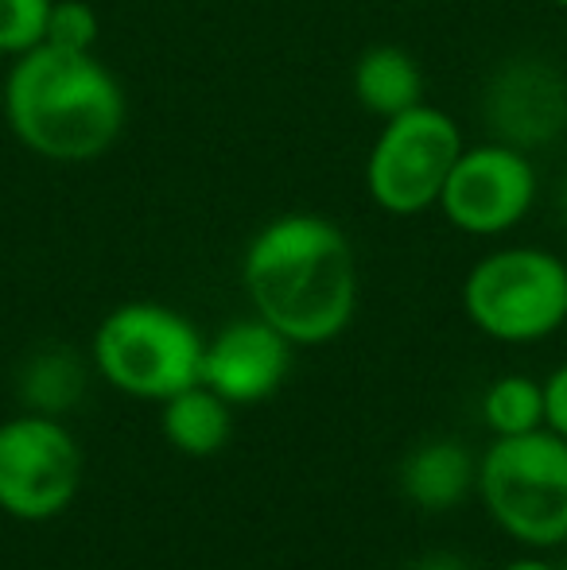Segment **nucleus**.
<instances>
[{
    "instance_id": "obj_1",
    "label": "nucleus",
    "mask_w": 567,
    "mask_h": 570,
    "mask_svg": "<svg viewBox=\"0 0 567 570\" xmlns=\"http://www.w3.org/2000/svg\"><path fill=\"white\" fill-rule=\"evenodd\" d=\"M242 284L253 315L292 345H326L354 323V248L346 233L319 214H281L253 233Z\"/></svg>"
},
{
    "instance_id": "obj_2",
    "label": "nucleus",
    "mask_w": 567,
    "mask_h": 570,
    "mask_svg": "<svg viewBox=\"0 0 567 570\" xmlns=\"http://www.w3.org/2000/svg\"><path fill=\"white\" fill-rule=\"evenodd\" d=\"M4 114L16 140L39 159L90 164L121 140L129 101L94 51L39 43L8 70Z\"/></svg>"
},
{
    "instance_id": "obj_3",
    "label": "nucleus",
    "mask_w": 567,
    "mask_h": 570,
    "mask_svg": "<svg viewBox=\"0 0 567 570\" xmlns=\"http://www.w3.org/2000/svg\"><path fill=\"white\" fill-rule=\"evenodd\" d=\"M475 485L490 520L517 543H567V439L556 431L493 439L478 458Z\"/></svg>"
},
{
    "instance_id": "obj_4",
    "label": "nucleus",
    "mask_w": 567,
    "mask_h": 570,
    "mask_svg": "<svg viewBox=\"0 0 567 570\" xmlns=\"http://www.w3.org/2000/svg\"><path fill=\"white\" fill-rule=\"evenodd\" d=\"M203 345L198 326L179 311L164 303H121L94 334V361L117 392L164 404L203 381Z\"/></svg>"
},
{
    "instance_id": "obj_5",
    "label": "nucleus",
    "mask_w": 567,
    "mask_h": 570,
    "mask_svg": "<svg viewBox=\"0 0 567 570\" xmlns=\"http://www.w3.org/2000/svg\"><path fill=\"white\" fill-rule=\"evenodd\" d=\"M462 311L493 342L548 338L567 323V264L548 248H498L467 272Z\"/></svg>"
},
{
    "instance_id": "obj_6",
    "label": "nucleus",
    "mask_w": 567,
    "mask_h": 570,
    "mask_svg": "<svg viewBox=\"0 0 567 570\" xmlns=\"http://www.w3.org/2000/svg\"><path fill=\"white\" fill-rule=\"evenodd\" d=\"M462 144V132L451 114L420 106L389 117L365 159V190L393 218H412L439 206L443 183L451 175Z\"/></svg>"
},
{
    "instance_id": "obj_7",
    "label": "nucleus",
    "mask_w": 567,
    "mask_h": 570,
    "mask_svg": "<svg viewBox=\"0 0 567 570\" xmlns=\"http://www.w3.org/2000/svg\"><path fill=\"white\" fill-rule=\"evenodd\" d=\"M82 485L78 439L55 415L0 423V509L16 520H51Z\"/></svg>"
},
{
    "instance_id": "obj_8",
    "label": "nucleus",
    "mask_w": 567,
    "mask_h": 570,
    "mask_svg": "<svg viewBox=\"0 0 567 570\" xmlns=\"http://www.w3.org/2000/svg\"><path fill=\"white\" fill-rule=\"evenodd\" d=\"M532 203H537V167L529 151L501 140L462 148L439 195L443 218L470 237H498L521 226Z\"/></svg>"
},
{
    "instance_id": "obj_9",
    "label": "nucleus",
    "mask_w": 567,
    "mask_h": 570,
    "mask_svg": "<svg viewBox=\"0 0 567 570\" xmlns=\"http://www.w3.org/2000/svg\"><path fill=\"white\" fill-rule=\"evenodd\" d=\"M292 368V342L261 315L237 318L203 345V384L229 407L261 404L284 384Z\"/></svg>"
},
{
    "instance_id": "obj_10",
    "label": "nucleus",
    "mask_w": 567,
    "mask_h": 570,
    "mask_svg": "<svg viewBox=\"0 0 567 570\" xmlns=\"http://www.w3.org/2000/svg\"><path fill=\"white\" fill-rule=\"evenodd\" d=\"M486 125L501 144H514L521 151L556 140L567 125L564 78L537 59L509 62L486 90Z\"/></svg>"
},
{
    "instance_id": "obj_11",
    "label": "nucleus",
    "mask_w": 567,
    "mask_h": 570,
    "mask_svg": "<svg viewBox=\"0 0 567 570\" xmlns=\"http://www.w3.org/2000/svg\"><path fill=\"white\" fill-rule=\"evenodd\" d=\"M478 462L454 439H428L401 462V489L412 504L428 512L454 509L475 489Z\"/></svg>"
},
{
    "instance_id": "obj_12",
    "label": "nucleus",
    "mask_w": 567,
    "mask_h": 570,
    "mask_svg": "<svg viewBox=\"0 0 567 570\" xmlns=\"http://www.w3.org/2000/svg\"><path fill=\"white\" fill-rule=\"evenodd\" d=\"M354 98L365 114L389 120L424 101V75L404 47L378 43L354 67Z\"/></svg>"
},
{
    "instance_id": "obj_13",
    "label": "nucleus",
    "mask_w": 567,
    "mask_h": 570,
    "mask_svg": "<svg viewBox=\"0 0 567 570\" xmlns=\"http://www.w3.org/2000/svg\"><path fill=\"white\" fill-rule=\"evenodd\" d=\"M159 428H164V439L179 454L211 458L229 443L234 415H229V404L218 396V392L206 389V384L198 381V384H190V389H183L164 400Z\"/></svg>"
},
{
    "instance_id": "obj_14",
    "label": "nucleus",
    "mask_w": 567,
    "mask_h": 570,
    "mask_svg": "<svg viewBox=\"0 0 567 570\" xmlns=\"http://www.w3.org/2000/svg\"><path fill=\"white\" fill-rule=\"evenodd\" d=\"M482 420L493 439L529 435L545 428V384L532 376H498L482 396Z\"/></svg>"
},
{
    "instance_id": "obj_15",
    "label": "nucleus",
    "mask_w": 567,
    "mask_h": 570,
    "mask_svg": "<svg viewBox=\"0 0 567 570\" xmlns=\"http://www.w3.org/2000/svg\"><path fill=\"white\" fill-rule=\"evenodd\" d=\"M82 384H86L82 365L62 350L36 353L20 373L23 404L39 415H55V420H59L62 407H70L82 396Z\"/></svg>"
},
{
    "instance_id": "obj_16",
    "label": "nucleus",
    "mask_w": 567,
    "mask_h": 570,
    "mask_svg": "<svg viewBox=\"0 0 567 570\" xmlns=\"http://www.w3.org/2000/svg\"><path fill=\"white\" fill-rule=\"evenodd\" d=\"M55 0H0V55L20 59L47 39Z\"/></svg>"
},
{
    "instance_id": "obj_17",
    "label": "nucleus",
    "mask_w": 567,
    "mask_h": 570,
    "mask_svg": "<svg viewBox=\"0 0 567 570\" xmlns=\"http://www.w3.org/2000/svg\"><path fill=\"white\" fill-rule=\"evenodd\" d=\"M98 31H101V20L86 0H55L43 43L62 47V51H94Z\"/></svg>"
},
{
    "instance_id": "obj_18",
    "label": "nucleus",
    "mask_w": 567,
    "mask_h": 570,
    "mask_svg": "<svg viewBox=\"0 0 567 570\" xmlns=\"http://www.w3.org/2000/svg\"><path fill=\"white\" fill-rule=\"evenodd\" d=\"M545 428L567 439V365L545 381Z\"/></svg>"
},
{
    "instance_id": "obj_19",
    "label": "nucleus",
    "mask_w": 567,
    "mask_h": 570,
    "mask_svg": "<svg viewBox=\"0 0 567 570\" xmlns=\"http://www.w3.org/2000/svg\"><path fill=\"white\" fill-rule=\"evenodd\" d=\"M412 570H475L462 556H454V551H431V556L417 559Z\"/></svg>"
},
{
    "instance_id": "obj_20",
    "label": "nucleus",
    "mask_w": 567,
    "mask_h": 570,
    "mask_svg": "<svg viewBox=\"0 0 567 570\" xmlns=\"http://www.w3.org/2000/svg\"><path fill=\"white\" fill-rule=\"evenodd\" d=\"M501 570H560V567H556V563H548V559L525 556V559H514V563H506Z\"/></svg>"
},
{
    "instance_id": "obj_21",
    "label": "nucleus",
    "mask_w": 567,
    "mask_h": 570,
    "mask_svg": "<svg viewBox=\"0 0 567 570\" xmlns=\"http://www.w3.org/2000/svg\"><path fill=\"white\" fill-rule=\"evenodd\" d=\"M560 214L567 218V179H564V187H560Z\"/></svg>"
},
{
    "instance_id": "obj_22",
    "label": "nucleus",
    "mask_w": 567,
    "mask_h": 570,
    "mask_svg": "<svg viewBox=\"0 0 567 570\" xmlns=\"http://www.w3.org/2000/svg\"><path fill=\"white\" fill-rule=\"evenodd\" d=\"M553 4H556V8H567V0H553Z\"/></svg>"
},
{
    "instance_id": "obj_23",
    "label": "nucleus",
    "mask_w": 567,
    "mask_h": 570,
    "mask_svg": "<svg viewBox=\"0 0 567 570\" xmlns=\"http://www.w3.org/2000/svg\"><path fill=\"white\" fill-rule=\"evenodd\" d=\"M556 567H560V570H567V559H564V563H556Z\"/></svg>"
},
{
    "instance_id": "obj_24",
    "label": "nucleus",
    "mask_w": 567,
    "mask_h": 570,
    "mask_svg": "<svg viewBox=\"0 0 567 570\" xmlns=\"http://www.w3.org/2000/svg\"><path fill=\"white\" fill-rule=\"evenodd\" d=\"M564 264H567V261H564Z\"/></svg>"
}]
</instances>
